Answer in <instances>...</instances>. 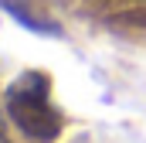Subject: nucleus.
Segmentation results:
<instances>
[{"label": "nucleus", "instance_id": "obj_1", "mask_svg": "<svg viewBox=\"0 0 146 143\" xmlns=\"http://www.w3.org/2000/svg\"><path fill=\"white\" fill-rule=\"evenodd\" d=\"M3 109L10 116V123L34 143H54L61 136V112L51 102V78L48 72H21L17 78H10L7 92H3Z\"/></svg>", "mask_w": 146, "mask_h": 143}, {"label": "nucleus", "instance_id": "obj_2", "mask_svg": "<svg viewBox=\"0 0 146 143\" xmlns=\"http://www.w3.org/2000/svg\"><path fill=\"white\" fill-rule=\"evenodd\" d=\"M0 143H10V140H7V133H0Z\"/></svg>", "mask_w": 146, "mask_h": 143}]
</instances>
